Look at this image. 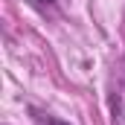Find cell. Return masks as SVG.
<instances>
[{
    "instance_id": "obj_1",
    "label": "cell",
    "mask_w": 125,
    "mask_h": 125,
    "mask_svg": "<svg viewBox=\"0 0 125 125\" xmlns=\"http://www.w3.org/2000/svg\"><path fill=\"white\" fill-rule=\"evenodd\" d=\"M114 122L125 125V90H119L114 96Z\"/></svg>"
},
{
    "instance_id": "obj_2",
    "label": "cell",
    "mask_w": 125,
    "mask_h": 125,
    "mask_svg": "<svg viewBox=\"0 0 125 125\" xmlns=\"http://www.w3.org/2000/svg\"><path fill=\"white\" fill-rule=\"evenodd\" d=\"M35 119H38V125H70V122H61V119H55V116H44V114H38Z\"/></svg>"
},
{
    "instance_id": "obj_3",
    "label": "cell",
    "mask_w": 125,
    "mask_h": 125,
    "mask_svg": "<svg viewBox=\"0 0 125 125\" xmlns=\"http://www.w3.org/2000/svg\"><path fill=\"white\" fill-rule=\"evenodd\" d=\"M35 6H50V3H55V0H32Z\"/></svg>"
}]
</instances>
